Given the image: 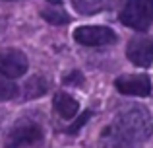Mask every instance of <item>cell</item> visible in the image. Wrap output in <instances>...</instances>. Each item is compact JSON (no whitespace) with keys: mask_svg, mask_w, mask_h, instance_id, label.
I'll use <instances>...</instances> for the list:
<instances>
[{"mask_svg":"<svg viewBox=\"0 0 153 148\" xmlns=\"http://www.w3.org/2000/svg\"><path fill=\"white\" fill-rule=\"evenodd\" d=\"M43 142V129L33 121H23L16 123L10 129L6 137L4 146L6 148H37Z\"/></svg>","mask_w":153,"mask_h":148,"instance_id":"3","label":"cell"},{"mask_svg":"<svg viewBox=\"0 0 153 148\" xmlns=\"http://www.w3.org/2000/svg\"><path fill=\"white\" fill-rule=\"evenodd\" d=\"M153 133L151 113L143 107H128L116 115V121L105 137L111 138L112 148H130L147 140Z\"/></svg>","mask_w":153,"mask_h":148,"instance_id":"1","label":"cell"},{"mask_svg":"<svg viewBox=\"0 0 153 148\" xmlns=\"http://www.w3.org/2000/svg\"><path fill=\"white\" fill-rule=\"evenodd\" d=\"M47 86H49V82H47L43 76H33V78H29L25 82V98L31 99V98H39V95H43L47 92Z\"/></svg>","mask_w":153,"mask_h":148,"instance_id":"10","label":"cell"},{"mask_svg":"<svg viewBox=\"0 0 153 148\" xmlns=\"http://www.w3.org/2000/svg\"><path fill=\"white\" fill-rule=\"evenodd\" d=\"M41 16L49 23H54V26H62V23H68V22H70V16L64 14V12H58V10H45Z\"/></svg>","mask_w":153,"mask_h":148,"instance_id":"12","label":"cell"},{"mask_svg":"<svg viewBox=\"0 0 153 148\" xmlns=\"http://www.w3.org/2000/svg\"><path fill=\"white\" fill-rule=\"evenodd\" d=\"M120 22L136 31H146L153 23V0H124Z\"/></svg>","mask_w":153,"mask_h":148,"instance_id":"2","label":"cell"},{"mask_svg":"<svg viewBox=\"0 0 153 148\" xmlns=\"http://www.w3.org/2000/svg\"><path fill=\"white\" fill-rule=\"evenodd\" d=\"M52 103H54L56 113L62 119H74L76 113H78V109H79V103L76 101L70 94H66V92H58V94L54 95V99H52Z\"/></svg>","mask_w":153,"mask_h":148,"instance_id":"8","label":"cell"},{"mask_svg":"<svg viewBox=\"0 0 153 148\" xmlns=\"http://www.w3.org/2000/svg\"><path fill=\"white\" fill-rule=\"evenodd\" d=\"M89 117H91V111H83V113L79 115V119H76V121H74V123H72V125L66 129V133H68V134H76V133H78V131L82 129L83 125H85L87 121H89Z\"/></svg>","mask_w":153,"mask_h":148,"instance_id":"13","label":"cell"},{"mask_svg":"<svg viewBox=\"0 0 153 148\" xmlns=\"http://www.w3.org/2000/svg\"><path fill=\"white\" fill-rule=\"evenodd\" d=\"M64 84H74V86H82L83 84V74L79 70H74L72 74L64 76Z\"/></svg>","mask_w":153,"mask_h":148,"instance_id":"14","label":"cell"},{"mask_svg":"<svg viewBox=\"0 0 153 148\" xmlns=\"http://www.w3.org/2000/svg\"><path fill=\"white\" fill-rule=\"evenodd\" d=\"M49 2H52V4H60L62 0H49Z\"/></svg>","mask_w":153,"mask_h":148,"instance_id":"15","label":"cell"},{"mask_svg":"<svg viewBox=\"0 0 153 148\" xmlns=\"http://www.w3.org/2000/svg\"><path fill=\"white\" fill-rule=\"evenodd\" d=\"M74 39L85 47H103L116 43V33L105 26H82L74 31Z\"/></svg>","mask_w":153,"mask_h":148,"instance_id":"4","label":"cell"},{"mask_svg":"<svg viewBox=\"0 0 153 148\" xmlns=\"http://www.w3.org/2000/svg\"><path fill=\"white\" fill-rule=\"evenodd\" d=\"M27 57L22 53L19 49L14 47H4L0 49V74L6 78L14 80V78H22L27 72Z\"/></svg>","mask_w":153,"mask_h":148,"instance_id":"5","label":"cell"},{"mask_svg":"<svg viewBox=\"0 0 153 148\" xmlns=\"http://www.w3.org/2000/svg\"><path fill=\"white\" fill-rule=\"evenodd\" d=\"M114 88L124 95L146 98L151 94V82L146 74H124L114 80Z\"/></svg>","mask_w":153,"mask_h":148,"instance_id":"6","label":"cell"},{"mask_svg":"<svg viewBox=\"0 0 153 148\" xmlns=\"http://www.w3.org/2000/svg\"><path fill=\"white\" fill-rule=\"evenodd\" d=\"M19 94L18 86L12 82L10 78L0 74V101H8V99H14Z\"/></svg>","mask_w":153,"mask_h":148,"instance_id":"11","label":"cell"},{"mask_svg":"<svg viewBox=\"0 0 153 148\" xmlns=\"http://www.w3.org/2000/svg\"><path fill=\"white\" fill-rule=\"evenodd\" d=\"M74 8L83 16H93L114 6V0H72Z\"/></svg>","mask_w":153,"mask_h":148,"instance_id":"9","label":"cell"},{"mask_svg":"<svg viewBox=\"0 0 153 148\" xmlns=\"http://www.w3.org/2000/svg\"><path fill=\"white\" fill-rule=\"evenodd\" d=\"M126 57L136 66H149L153 62V39L149 37L132 39L126 47Z\"/></svg>","mask_w":153,"mask_h":148,"instance_id":"7","label":"cell"}]
</instances>
